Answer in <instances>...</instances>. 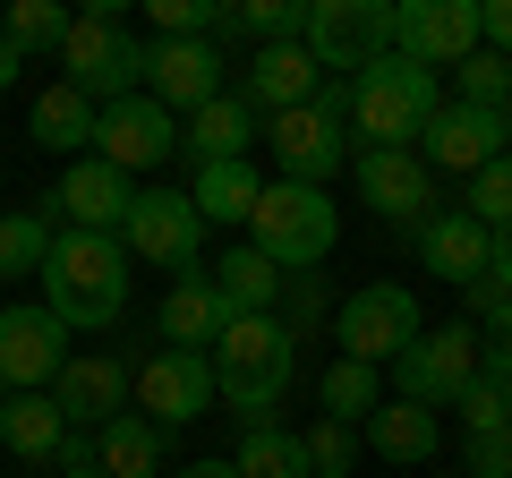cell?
Instances as JSON below:
<instances>
[{
	"label": "cell",
	"mask_w": 512,
	"mask_h": 478,
	"mask_svg": "<svg viewBox=\"0 0 512 478\" xmlns=\"http://www.w3.org/2000/svg\"><path fill=\"white\" fill-rule=\"evenodd\" d=\"M393 52L419 69H461L478 52V0H393Z\"/></svg>",
	"instance_id": "8fae6325"
},
{
	"label": "cell",
	"mask_w": 512,
	"mask_h": 478,
	"mask_svg": "<svg viewBox=\"0 0 512 478\" xmlns=\"http://www.w3.org/2000/svg\"><path fill=\"white\" fill-rule=\"evenodd\" d=\"M18 69H26V52H18V43H9V35H0V94L18 86Z\"/></svg>",
	"instance_id": "b9f144b4"
},
{
	"label": "cell",
	"mask_w": 512,
	"mask_h": 478,
	"mask_svg": "<svg viewBox=\"0 0 512 478\" xmlns=\"http://www.w3.org/2000/svg\"><path fill=\"white\" fill-rule=\"evenodd\" d=\"M222 325H231V308H222L214 274H188L163 291V316H154V333H163V350H214Z\"/></svg>",
	"instance_id": "603a6c76"
},
{
	"label": "cell",
	"mask_w": 512,
	"mask_h": 478,
	"mask_svg": "<svg viewBox=\"0 0 512 478\" xmlns=\"http://www.w3.org/2000/svg\"><path fill=\"white\" fill-rule=\"evenodd\" d=\"M180 478H239V470H231V461H188Z\"/></svg>",
	"instance_id": "7bdbcfd3"
},
{
	"label": "cell",
	"mask_w": 512,
	"mask_h": 478,
	"mask_svg": "<svg viewBox=\"0 0 512 478\" xmlns=\"http://www.w3.org/2000/svg\"><path fill=\"white\" fill-rule=\"evenodd\" d=\"M0 444H9L18 461H60L69 419L52 410V393H9V410H0Z\"/></svg>",
	"instance_id": "4316f807"
},
{
	"label": "cell",
	"mask_w": 512,
	"mask_h": 478,
	"mask_svg": "<svg viewBox=\"0 0 512 478\" xmlns=\"http://www.w3.org/2000/svg\"><path fill=\"white\" fill-rule=\"evenodd\" d=\"M69 368V325L52 308H0V385L9 393H52V376Z\"/></svg>",
	"instance_id": "4fadbf2b"
},
{
	"label": "cell",
	"mask_w": 512,
	"mask_h": 478,
	"mask_svg": "<svg viewBox=\"0 0 512 478\" xmlns=\"http://www.w3.org/2000/svg\"><path fill=\"white\" fill-rule=\"evenodd\" d=\"M256 129H265V120H256L239 94H214L205 111H188V120H180V146L197 154V171H205V163H248Z\"/></svg>",
	"instance_id": "cb8c5ba5"
},
{
	"label": "cell",
	"mask_w": 512,
	"mask_h": 478,
	"mask_svg": "<svg viewBox=\"0 0 512 478\" xmlns=\"http://www.w3.org/2000/svg\"><path fill=\"white\" fill-rule=\"evenodd\" d=\"M350 180H359V197L376 205L384 222H410V231H419L427 214H436V171L419 163V146H359L350 154Z\"/></svg>",
	"instance_id": "5bb4252c"
},
{
	"label": "cell",
	"mask_w": 512,
	"mask_h": 478,
	"mask_svg": "<svg viewBox=\"0 0 512 478\" xmlns=\"http://www.w3.org/2000/svg\"><path fill=\"white\" fill-rule=\"evenodd\" d=\"M43 308L69 333H103L128 316V248L111 231H60L43 265Z\"/></svg>",
	"instance_id": "7a4b0ae2"
},
{
	"label": "cell",
	"mask_w": 512,
	"mask_h": 478,
	"mask_svg": "<svg viewBox=\"0 0 512 478\" xmlns=\"http://www.w3.org/2000/svg\"><path fill=\"white\" fill-rule=\"evenodd\" d=\"M0 410H9V385H0Z\"/></svg>",
	"instance_id": "ee69618b"
},
{
	"label": "cell",
	"mask_w": 512,
	"mask_h": 478,
	"mask_svg": "<svg viewBox=\"0 0 512 478\" xmlns=\"http://www.w3.org/2000/svg\"><path fill=\"white\" fill-rule=\"evenodd\" d=\"M478 43L512 60V0H478Z\"/></svg>",
	"instance_id": "60d3db41"
},
{
	"label": "cell",
	"mask_w": 512,
	"mask_h": 478,
	"mask_svg": "<svg viewBox=\"0 0 512 478\" xmlns=\"http://www.w3.org/2000/svg\"><path fill=\"white\" fill-rule=\"evenodd\" d=\"M128 393H137V368L111 359V350H69V368L52 376V410L69 427H86V436H103V427L120 419Z\"/></svg>",
	"instance_id": "7c38bea8"
},
{
	"label": "cell",
	"mask_w": 512,
	"mask_h": 478,
	"mask_svg": "<svg viewBox=\"0 0 512 478\" xmlns=\"http://www.w3.org/2000/svg\"><path fill=\"white\" fill-rule=\"evenodd\" d=\"M60 86H77L94 111L128 103V94H146V43L103 9H77L69 43H60Z\"/></svg>",
	"instance_id": "5b68a950"
},
{
	"label": "cell",
	"mask_w": 512,
	"mask_h": 478,
	"mask_svg": "<svg viewBox=\"0 0 512 478\" xmlns=\"http://www.w3.org/2000/svg\"><path fill=\"white\" fill-rule=\"evenodd\" d=\"M52 239V214H0V282H43Z\"/></svg>",
	"instance_id": "4dcf8cb0"
},
{
	"label": "cell",
	"mask_w": 512,
	"mask_h": 478,
	"mask_svg": "<svg viewBox=\"0 0 512 478\" xmlns=\"http://www.w3.org/2000/svg\"><path fill=\"white\" fill-rule=\"evenodd\" d=\"M470 385H478V333L461 325V316L436 325V333H419V342L393 359V393L419 402V410H453Z\"/></svg>",
	"instance_id": "52a82bcc"
},
{
	"label": "cell",
	"mask_w": 512,
	"mask_h": 478,
	"mask_svg": "<svg viewBox=\"0 0 512 478\" xmlns=\"http://www.w3.org/2000/svg\"><path fill=\"white\" fill-rule=\"evenodd\" d=\"M461 214L487 222V231H512V154H504V163H487L478 180H461Z\"/></svg>",
	"instance_id": "d590c367"
},
{
	"label": "cell",
	"mask_w": 512,
	"mask_h": 478,
	"mask_svg": "<svg viewBox=\"0 0 512 478\" xmlns=\"http://www.w3.org/2000/svg\"><path fill=\"white\" fill-rule=\"evenodd\" d=\"M308 60L316 69H350L359 77L367 60L393 52V9L384 0H308Z\"/></svg>",
	"instance_id": "30bf717a"
},
{
	"label": "cell",
	"mask_w": 512,
	"mask_h": 478,
	"mask_svg": "<svg viewBox=\"0 0 512 478\" xmlns=\"http://www.w3.org/2000/svg\"><path fill=\"white\" fill-rule=\"evenodd\" d=\"M436 111H444L436 69H419V60H402V52L367 60V69L350 77V137H367V146H393V154L419 146Z\"/></svg>",
	"instance_id": "3957f363"
},
{
	"label": "cell",
	"mask_w": 512,
	"mask_h": 478,
	"mask_svg": "<svg viewBox=\"0 0 512 478\" xmlns=\"http://www.w3.org/2000/svg\"><path fill=\"white\" fill-rule=\"evenodd\" d=\"M77 26V9H60V0H9V18H0V35L18 43V52H60Z\"/></svg>",
	"instance_id": "836d02e7"
},
{
	"label": "cell",
	"mask_w": 512,
	"mask_h": 478,
	"mask_svg": "<svg viewBox=\"0 0 512 478\" xmlns=\"http://www.w3.org/2000/svg\"><path fill=\"white\" fill-rule=\"evenodd\" d=\"M419 265L436 282H453V291H470V282L495 265V231H487V222H470L461 205H444V214L419 222Z\"/></svg>",
	"instance_id": "ffe728a7"
},
{
	"label": "cell",
	"mask_w": 512,
	"mask_h": 478,
	"mask_svg": "<svg viewBox=\"0 0 512 478\" xmlns=\"http://www.w3.org/2000/svg\"><path fill=\"white\" fill-rule=\"evenodd\" d=\"M248 248L265 265H282V282H299L308 265H325L333 257V239H342V214H333V197L325 188H299V180H265V197H256V214H248Z\"/></svg>",
	"instance_id": "277c9868"
},
{
	"label": "cell",
	"mask_w": 512,
	"mask_h": 478,
	"mask_svg": "<svg viewBox=\"0 0 512 478\" xmlns=\"http://www.w3.org/2000/svg\"><path fill=\"white\" fill-rule=\"evenodd\" d=\"M299 444H308V478H350V461H359V427L342 419H316Z\"/></svg>",
	"instance_id": "8d00e7d4"
},
{
	"label": "cell",
	"mask_w": 512,
	"mask_h": 478,
	"mask_svg": "<svg viewBox=\"0 0 512 478\" xmlns=\"http://www.w3.org/2000/svg\"><path fill=\"white\" fill-rule=\"evenodd\" d=\"M478 376L512 393V308H495V316H487V333H478Z\"/></svg>",
	"instance_id": "f35d334b"
},
{
	"label": "cell",
	"mask_w": 512,
	"mask_h": 478,
	"mask_svg": "<svg viewBox=\"0 0 512 478\" xmlns=\"http://www.w3.org/2000/svg\"><path fill=\"white\" fill-rule=\"evenodd\" d=\"M461 427H470V436H504V427H512V393L504 385H487V376H478V385L470 393H461Z\"/></svg>",
	"instance_id": "74e56055"
},
{
	"label": "cell",
	"mask_w": 512,
	"mask_h": 478,
	"mask_svg": "<svg viewBox=\"0 0 512 478\" xmlns=\"http://www.w3.org/2000/svg\"><path fill=\"white\" fill-rule=\"evenodd\" d=\"M128 410L154 419L163 436H180L188 419L214 410V359H205V350H154V359H137V393H128Z\"/></svg>",
	"instance_id": "9c48e42d"
},
{
	"label": "cell",
	"mask_w": 512,
	"mask_h": 478,
	"mask_svg": "<svg viewBox=\"0 0 512 478\" xmlns=\"http://www.w3.org/2000/svg\"><path fill=\"white\" fill-rule=\"evenodd\" d=\"M163 453H171V436H163L154 419H137V410H120V419L94 436L103 478H163Z\"/></svg>",
	"instance_id": "d4e9b609"
},
{
	"label": "cell",
	"mask_w": 512,
	"mask_h": 478,
	"mask_svg": "<svg viewBox=\"0 0 512 478\" xmlns=\"http://www.w3.org/2000/svg\"><path fill=\"white\" fill-rule=\"evenodd\" d=\"M265 146H274L282 180H299V188H325L333 171L350 163V129L333 120V111H316V103L274 111V120H265Z\"/></svg>",
	"instance_id": "9a60e30c"
},
{
	"label": "cell",
	"mask_w": 512,
	"mask_h": 478,
	"mask_svg": "<svg viewBox=\"0 0 512 478\" xmlns=\"http://www.w3.org/2000/svg\"><path fill=\"white\" fill-rule=\"evenodd\" d=\"M120 248L188 282L197 274V248H205V214L188 205V188H137V205L120 222Z\"/></svg>",
	"instance_id": "ba28073f"
},
{
	"label": "cell",
	"mask_w": 512,
	"mask_h": 478,
	"mask_svg": "<svg viewBox=\"0 0 512 478\" xmlns=\"http://www.w3.org/2000/svg\"><path fill=\"white\" fill-rule=\"evenodd\" d=\"M359 444H367L376 461H402V470H419V461L444 453V419H436V410H419V402H402V393H384V402L359 419Z\"/></svg>",
	"instance_id": "7402d4cb"
},
{
	"label": "cell",
	"mask_w": 512,
	"mask_h": 478,
	"mask_svg": "<svg viewBox=\"0 0 512 478\" xmlns=\"http://www.w3.org/2000/svg\"><path fill=\"white\" fill-rule=\"evenodd\" d=\"M205 359H214V402L239 427H274V402L291 393V368H299V342L282 316H231Z\"/></svg>",
	"instance_id": "6da1fadb"
},
{
	"label": "cell",
	"mask_w": 512,
	"mask_h": 478,
	"mask_svg": "<svg viewBox=\"0 0 512 478\" xmlns=\"http://www.w3.org/2000/svg\"><path fill=\"white\" fill-rule=\"evenodd\" d=\"M461 470H470V478H512V427H504V436H470Z\"/></svg>",
	"instance_id": "ab89813d"
},
{
	"label": "cell",
	"mask_w": 512,
	"mask_h": 478,
	"mask_svg": "<svg viewBox=\"0 0 512 478\" xmlns=\"http://www.w3.org/2000/svg\"><path fill=\"white\" fill-rule=\"evenodd\" d=\"M86 478H103V470H86Z\"/></svg>",
	"instance_id": "bcb514c9"
},
{
	"label": "cell",
	"mask_w": 512,
	"mask_h": 478,
	"mask_svg": "<svg viewBox=\"0 0 512 478\" xmlns=\"http://www.w3.org/2000/svg\"><path fill=\"white\" fill-rule=\"evenodd\" d=\"M512 154V120L504 111H470V103H444L436 120H427L419 137V163L427 171H461V180H478L487 163H504Z\"/></svg>",
	"instance_id": "2e32d148"
},
{
	"label": "cell",
	"mask_w": 512,
	"mask_h": 478,
	"mask_svg": "<svg viewBox=\"0 0 512 478\" xmlns=\"http://www.w3.org/2000/svg\"><path fill=\"white\" fill-rule=\"evenodd\" d=\"M453 103H470V111H504V103H512V60L478 43V52L461 60V94H453Z\"/></svg>",
	"instance_id": "e575fe53"
},
{
	"label": "cell",
	"mask_w": 512,
	"mask_h": 478,
	"mask_svg": "<svg viewBox=\"0 0 512 478\" xmlns=\"http://www.w3.org/2000/svg\"><path fill=\"white\" fill-rule=\"evenodd\" d=\"M146 94L171 111V120L205 111L222 94V52L214 43H146Z\"/></svg>",
	"instance_id": "ac0fdd59"
},
{
	"label": "cell",
	"mask_w": 512,
	"mask_h": 478,
	"mask_svg": "<svg viewBox=\"0 0 512 478\" xmlns=\"http://www.w3.org/2000/svg\"><path fill=\"white\" fill-rule=\"evenodd\" d=\"M214 35H256V43H299L308 35V0H248V9H222Z\"/></svg>",
	"instance_id": "d6a6232c"
},
{
	"label": "cell",
	"mask_w": 512,
	"mask_h": 478,
	"mask_svg": "<svg viewBox=\"0 0 512 478\" xmlns=\"http://www.w3.org/2000/svg\"><path fill=\"white\" fill-rule=\"evenodd\" d=\"M504 120H512V103H504Z\"/></svg>",
	"instance_id": "7dc6e473"
},
{
	"label": "cell",
	"mask_w": 512,
	"mask_h": 478,
	"mask_svg": "<svg viewBox=\"0 0 512 478\" xmlns=\"http://www.w3.org/2000/svg\"><path fill=\"white\" fill-rule=\"evenodd\" d=\"M94 154H103L111 171H154L180 154V120H171L154 94H128V103H111L103 120H94Z\"/></svg>",
	"instance_id": "e0dca14e"
},
{
	"label": "cell",
	"mask_w": 512,
	"mask_h": 478,
	"mask_svg": "<svg viewBox=\"0 0 512 478\" xmlns=\"http://www.w3.org/2000/svg\"><path fill=\"white\" fill-rule=\"evenodd\" d=\"M419 333H427L419 291H402V282H367V291H350L342 316H333V342H342V359H367V368L402 359Z\"/></svg>",
	"instance_id": "8992f818"
},
{
	"label": "cell",
	"mask_w": 512,
	"mask_h": 478,
	"mask_svg": "<svg viewBox=\"0 0 512 478\" xmlns=\"http://www.w3.org/2000/svg\"><path fill=\"white\" fill-rule=\"evenodd\" d=\"M376 402H384V368H367V359H333L325 385H316V410H325V419H342V427H359Z\"/></svg>",
	"instance_id": "f546056e"
},
{
	"label": "cell",
	"mask_w": 512,
	"mask_h": 478,
	"mask_svg": "<svg viewBox=\"0 0 512 478\" xmlns=\"http://www.w3.org/2000/svg\"><path fill=\"white\" fill-rule=\"evenodd\" d=\"M214 291H222V308H231V316H274L282 265H265L256 248H231V257H222V274H214Z\"/></svg>",
	"instance_id": "f1b7e54d"
},
{
	"label": "cell",
	"mask_w": 512,
	"mask_h": 478,
	"mask_svg": "<svg viewBox=\"0 0 512 478\" xmlns=\"http://www.w3.org/2000/svg\"><path fill=\"white\" fill-rule=\"evenodd\" d=\"M94 120H103V111L77 86H43L35 111H26V137H35L43 154H77V146H94Z\"/></svg>",
	"instance_id": "484cf974"
},
{
	"label": "cell",
	"mask_w": 512,
	"mask_h": 478,
	"mask_svg": "<svg viewBox=\"0 0 512 478\" xmlns=\"http://www.w3.org/2000/svg\"><path fill=\"white\" fill-rule=\"evenodd\" d=\"M495 239H504V248H512V231H495Z\"/></svg>",
	"instance_id": "f6af8a7d"
},
{
	"label": "cell",
	"mask_w": 512,
	"mask_h": 478,
	"mask_svg": "<svg viewBox=\"0 0 512 478\" xmlns=\"http://www.w3.org/2000/svg\"><path fill=\"white\" fill-rule=\"evenodd\" d=\"M316 60H308V43H256V60H248V86H239V103L256 111V120H274V111H299V103H316Z\"/></svg>",
	"instance_id": "44dd1931"
},
{
	"label": "cell",
	"mask_w": 512,
	"mask_h": 478,
	"mask_svg": "<svg viewBox=\"0 0 512 478\" xmlns=\"http://www.w3.org/2000/svg\"><path fill=\"white\" fill-rule=\"evenodd\" d=\"M239 478H308V444L291 427H239V453H231Z\"/></svg>",
	"instance_id": "1f68e13d"
},
{
	"label": "cell",
	"mask_w": 512,
	"mask_h": 478,
	"mask_svg": "<svg viewBox=\"0 0 512 478\" xmlns=\"http://www.w3.org/2000/svg\"><path fill=\"white\" fill-rule=\"evenodd\" d=\"M52 205L69 214V231H111V239H120V222H128V205H137V188H128V171H111L103 154H77V163L60 171Z\"/></svg>",
	"instance_id": "d6986e66"
},
{
	"label": "cell",
	"mask_w": 512,
	"mask_h": 478,
	"mask_svg": "<svg viewBox=\"0 0 512 478\" xmlns=\"http://www.w3.org/2000/svg\"><path fill=\"white\" fill-rule=\"evenodd\" d=\"M256 197H265L256 163H205V171H197V188H188V205L205 214V231H214V222H248V214H256Z\"/></svg>",
	"instance_id": "83f0119b"
}]
</instances>
